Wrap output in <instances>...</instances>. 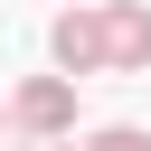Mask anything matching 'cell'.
I'll return each instance as SVG.
<instances>
[{
  "instance_id": "6da1fadb",
  "label": "cell",
  "mask_w": 151,
  "mask_h": 151,
  "mask_svg": "<svg viewBox=\"0 0 151 151\" xmlns=\"http://www.w3.org/2000/svg\"><path fill=\"white\" fill-rule=\"evenodd\" d=\"M94 19H104V66L142 76L151 66V0H94Z\"/></svg>"
},
{
  "instance_id": "7a4b0ae2",
  "label": "cell",
  "mask_w": 151,
  "mask_h": 151,
  "mask_svg": "<svg viewBox=\"0 0 151 151\" xmlns=\"http://www.w3.org/2000/svg\"><path fill=\"white\" fill-rule=\"evenodd\" d=\"M47 57H57L66 76H104V19H94V0L57 9V28H47Z\"/></svg>"
},
{
  "instance_id": "3957f363",
  "label": "cell",
  "mask_w": 151,
  "mask_h": 151,
  "mask_svg": "<svg viewBox=\"0 0 151 151\" xmlns=\"http://www.w3.org/2000/svg\"><path fill=\"white\" fill-rule=\"evenodd\" d=\"M9 123L38 132V142H57V132L76 123V85H66V76H28V85L9 94Z\"/></svg>"
},
{
  "instance_id": "277c9868",
  "label": "cell",
  "mask_w": 151,
  "mask_h": 151,
  "mask_svg": "<svg viewBox=\"0 0 151 151\" xmlns=\"http://www.w3.org/2000/svg\"><path fill=\"white\" fill-rule=\"evenodd\" d=\"M85 151H151V132H142V123H104Z\"/></svg>"
},
{
  "instance_id": "5b68a950",
  "label": "cell",
  "mask_w": 151,
  "mask_h": 151,
  "mask_svg": "<svg viewBox=\"0 0 151 151\" xmlns=\"http://www.w3.org/2000/svg\"><path fill=\"white\" fill-rule=\"evenodd\" d=\"M0 151H19V123H9V113H0Z\"/></svg>"
},
{
  "instance_id": "8992f818",
  "label": "cell",
  "mask_w": 151,
  "mask_h": 151,
  "mask_svg": "<svg viewBox=\"0 0 151 151\" xmlns=\"http://www.w3.org/2000/svg\"><path fill=\"white\" fill-rule=\"evenodd\" d=\"M47 151H76V142H47Z\"/></svg>"
}]
</instances>
